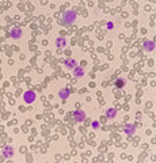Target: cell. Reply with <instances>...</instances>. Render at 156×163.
I'll list each match as a JSON object with an SVG mask.
<instances>
[{
  "label": "cell",
  "mask_w": 156,
  "mask_h": 163,
  "mask_svg": "<svg viewBox=\"0 0 156 163\" xmlns=\"http://www.w3.org/2000/svg\"><path fill=\"white\" fill-rule=\"evenodd\" d=\"M73 120L76 122H83L84 120H86V113H84V110L73 111Z\"/></svg>",
  "instance_id": "obj_3"
},
{
  "label": "cell",
  "mask_w": 156,
  "mask_h": 163,
  "mask_svg": "<svg viewBox=\"0 0 156 163\" xmlns=\"http://www.w3.org/2000/svg\"><path fill=\"white\" fill-rule=\"evenodd\" d=\"M84 75V69L81 67H76L73 68V76L75 77H81Z\"/></svg>",
  "instance_id": "obj_11"
},
{
  "label": "cell",
  "mask_w": 156,
  "mask_h": 163,
  "mask_svg": "<svg viewBox=\"0 0 156 163\" xmlns=\"http://www.w3.org/2000/svg\"><path fill=\"white\" fill-rule=\"evenodd\" d=\"M64 64H65V68H68V69H73V68L77 67V63L75 59H67Z\"/></svg>",
  "instance_id": "obj_7"
},
{
  "label": "cell",
  "mask_w": 156,
  "mask_h": 163,
  "mask_svg": "<svg viewBox=\"0 0 156 163\" xmlns=\"http://www.w3.org/2000/svg\"><path fill=\"white\" fill-rule=\"evenodd\" d=\"M124 131L128 136H132V135H134V132H136V127L134 125H132V124H128V125H125Z\"/></svg>",
  "instance_id": "obj_8"
},
{
  "label": "cell",
  "mask_w": 156,
  "mask_h": 163,
  "mask_svg": "<svg viewBox=\"0 0 156 163\" xmlns=\"http://www.w3.org/2000/svg\"><path fill=\"white\" fill-rule=\"evenodd\" d=\"M65 45H67L65 38H63V37H59V38L56 40V46H57V48H64Z\"/></svg>",
  "instance_id": "obj_12"
},
{
  "label": "cell",
  "mask_w": 156,
  "mask_h": 163,
  "mask_svg": "<svg viewBox=\"0 0 156 163\" xmlns=\"http://www.w3.org/2000/svg\"><path fill=\"white\" fill-rule=\"evenodd\" d=\"M76 12L73 11V10H68V11H65V14H64V23L65 25H72V23L76 20Z\"/></svg>",
  "instance_id": "obj_1"
},
{
  "label": "cell",
  "mask_w": 156,
  "mask_h": 163,
  "mask_svg": "<svg viewBox=\"0 0 156 163\" xmlns=\"http://www.w3.org/2000/svg\"><path fill=\"white\" fill-rule=\"evenodd\" d=\"M69 95H71V93H69V90H68V88H60L59 97H60L63 101H67L68 98H69Z\"/></svg>",
  "instance_id": "obj_6"
},
{
  "label": "cell",
  "mask_w": 156,
  "mask_h": 163,
  "mask_svg": "<svg viewBox=\"0 0 156 163\" xmlns=\"http://www.w3.org/2000/svg\"><path fill=\"white\" fill-rule=\"evenodd\" d=\"M144 49L147 50V52H152V50L155 49V42H152L151 40L145 41V42H144Z\"/></svg>",
  "instance_id": "obj_10"
},
{
  "label": "cell",
  "mask_w": 156,
  "mask_h": 163,
  "mask_svg": "<svg viewBox=\"0 0 156 163\" xmlns=\"http://www.w3.org/2000/svg\"><path fill=\"white\" fill-rule=\"evenodd\" d=\"M115 86L117 87H120V88H122L125 86V80L122 79V77H120V79H117V82H115Z\"/></svg>",
  "instance_id": "obj_13"
},
{
  "label": "cell",
  "mask_w": 156,
  "mask_h": 163,
  "mask_svg": "<svg viewBox=\"0 0 156 163\" xmlns=\"http://www.w3.org/2000/svg\"><path fill=\"white\" fill-rule=\"evenodd\" d=\"M113 26H114V23H113V22H109V23H107V29H109V30L113 29Z\"/></svg>",
  "instance_id": "obj_15"
},
{
  "label": "cell",
  "mask_w": 156,
  "mask_h": 163,
  "mask_svg": "<svg viewBox=\"0 0 156 163\" xmlns=\"http://www.w3.org/2000/svg\"><path fill=\"white\" fill-rule=\"evenodd\" d=\"M37 95L34 91H26L25 94H23V101L26 102V103H33L34 101H35Z\"/></svg>",
  "instance_id": "obj_2"
},
{
  "label": "cell",
  "mask_w": 156,
  "mask_h": 163,
  "mask_svg": "<svg viewBox=\"0 0 156 163\" xmlns=\"http://www.w3.org/2000/svg\"><path fill=\"white\" fill-rule=\"evenodd\" d=\"M10 36H11V38H14V40L20 38V37H22V29H20V27H14V29H11Z\"/></svg>",
  "instance_id": "obj_5"
},
{
  "label": "cell",
  "mask_w": 156,
  "mask_h": 163,
  "mask_svg": "<svg viewBox=\"0 0 156 163\" xmlns=\"http://www.w3.org/2000/svg\"><path fill=\"white\" fill-rule=\"evenodd\" d=\"M14 154H15V151H14V147H11V145H6L3 148V156L4 158H12Z\"/></svg>",
  "instance_id": "obj_4"
},
{
  "label": "cell",
  "mask_w": 156,
  "mask_h": 163,
  "mask_svg": "<svg viewBox=\"0 0 156 163\" xmlns=\"http://www.w3.org/2000/svg\"><path fill=\"white\" fill-rule=\"evenodd\" d=\"M91 125H92V129H99L101 128L99 121H96V120H94L92 122H91Z\"/></svg>",
  "instance_id": "obj_14"
},
{
  "label": "cell",
  "mask_w": 156,
  "mask_h": 163,
  "mask_svg": "<svg viewBox=\"0 0 156 163\" xmlns=\"http://www.w3.org/2000/svg\"><path fill=\"white\" fill-rule=\"evenodd\" d=\"M115 115H117V109L114 107H110L106 110V117L109 118V120H113V118H115Z\"/></svg>",
  "instance_id": "obj_9"
}]
</instances>
